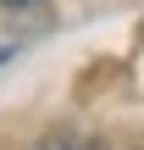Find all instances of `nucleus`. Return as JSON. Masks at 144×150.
<instances>
[{"label":"nucleus","instance_id":"f257e3e1","mask_svg":"<svg viewBox=\"0 0 144 150\" xmlns=\"http://www.w3.org/2000/svg\"><path fill=\"white\" fill-rule=\"evenodd\" d=\"M33 150H105V145L89 139V134H78V128H50L44 139H33Z\"/></svg>","mask_w":144,"mask_h":150},{"label":"nucleus","instance_id":"f03ea898","mask_svg":"<svg viewBox=\"0 0 144 150\" xmlns=\"http://www.w3.org/2000/svg\"><path fill=\"white\" fill-rule=\"evenodd\" d=\"M6 11H28V6H44V0H0Z\"/></svg>","mask_w":144,"mask_h":150},{"label":"nucleus","instance_id":"7ed1b4c3","mask_svg":"<svg viewBox=\"0 0 144 150\" xmlns=\"http://www.w3.org/2000/svg\"><path fill=\"white\" fill-rule=\"evenodd\" d=\"M11 56H17V50H11V45H0V67H6V61H11Z\"/></svg>","mask_w":144,"mask_h":150}]
</instances>
